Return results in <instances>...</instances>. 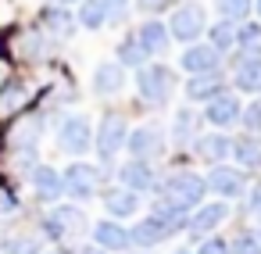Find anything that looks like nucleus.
<instances>
[{"label":"nucleus","instance_id":"f257e3e1","mask_svg":"<svg viewBox=\"0 0 261 254\" xmlns=\"http://www.w3.org/2000/svg\"><path fill=\"white\" fill-rule=\"evenodd\" d=\"M158 197H165L168 204H175L179 211L190 215L193 208H200V204L207 200V183H204V175L193 172V168H172L168 175H161Z\"/></svg>","mask_w":261,"mask_h":254},{"label":"nucleus","instance_id":"f03ea898","mask_svg":"<svg viewBox=\"0 0 261 254\" xmlns=\"http://www.w3.org/2000/svg\"><path fill=\"white\" fill-rule=\"evenodd\" d=\"M133 86H136V93H140L143 104H150V108H168L172 97H175L179 75H175V68H168V65H161V61H147V65L136 68Z\"/></svg>","mask_w":261,"mask_h":254},{"label":"nucleus","instance_id":"7ed1b4c3","mask_svg":"<svg viewBox=\"0 0 261 254\" xmlns=\"http://www.w3.org/2000/svg\"><path fill=\"white\" fill-rule=\"evenodd\" d=\"M125 140H129V122H125V115L115 111V108H108V111L100 115L97 129H93V150H97V158H100L104 168L115 165V158L125 150Z\"/></svg>","mask_w":261,"mask_h":254},{"label":"nucleus","instance_id":"20e7f679","mask_svg":"<svg viewBox=\"0 0 261 254\" xmlns=\"http://www.w3.org/2000/svg\"><path fill=\"white\" fill-rule=\"evenodd\" d=\"M90 225H93V222L86 218V211H83L79 204H54V208L40 218V233H43L47 240H54V243H68V240L90 233Z\"/></svg>","mask_w":261,"mask_h":254},{"label":"nucleus","instance_id":"39448f33","mask_svg":"<svg viewBox=\"0 0 261 254\" xmlns=\"http://www.w3.org/2000/svg\"><path fill=\"white\" fill-rule=\"evenodd\" d=\"M54 140H58V150L68 154V158H83L93 150V125L83 111H72L58 122L54 129Z\"/></svg>","mask_w":261,"mask_h":254},{"label":"nucleus","instance_id":"423d86ee","mask_svg":"<svg viewBox=\"0 0 261 254\" xmlns=\"http://www.w3.org/2000/svg\"><path fill=\"white\" fill-rule=\"evenodd\" d=\"M165 26H168L172 43H186L190 47V43H197L207 33V11H204V4H197V0H186V4L172 8V18Z\"/></svg>","mask_w":261,"mask_h":254},{"label":"nucleus","instance_id":"0eeeda50","mask_svg":"<svg viewBox=\"0 0 261 254\" xmlns=\"http://www.w3.org/2000/svg\"><path fill=\"white\" fill-rule=\"evenodd\" d=\"M61 186H65V197H72V204L93 200V193L100 186V168L90 165V161H72L61 172Z\"/></svg>","mask_w":261,"mask_h":254},{"label":"nucleus","instance_id":"6e6552de","mask_svg":"<svg viewBox=\"0 0 261 254\" xmlns=\"http://www.w3.org/2000/svg\"><path fill=\"white\" fill-rule=\"evenodd\" d=\"M204 183H207V193H215L222 200H240L247 193V172L236 168V165H229V161L211 165L207 175H204Z\"/></svg>","mask_w":261,"mask_h":254},{"label":"nucleus","instance_id":"1a4fd4ad","mask_svg":"<svg viewBox=\"0 0 261 254\" xmlns=\"http://www.w3.org/2000/svg\"><path fill=\"white\" fill-rule=\"evenodd\" d=\"M165 129L158 125V122H147V125H136L133 133H129V140H125V150H129V158H136V161H158L161 154H165Z\"/></svg>","mask_w":261,"mask_h":254},{"label":"nucleus","instance_id":"9d476101","mask_svg":"<svg viewBox=\"0 0 261 254\" xmlns=\"http://www.w3.org/2000/svg\"><path fill=\"white\" fill-rule=\"evenodd\" d=\"M240 115H243V100H240V93H232V90L211 97V100L204 104V111H200V118H204L207 125H215L218 133L240 125Z\"/></svg>","mask_w":261,"mask_h":254},{"label":"nucleus","instance_id":"9b49d317","mask_svg":"<svg viewBox=\"0 0 261 254\" xmlns=\"http://www.w3.org/2000/svg\"><path fill=\"white\" fill-rule=\"evenodd\" d=\"M115 179H118V186H125L133 193H158V183H161L154 161H136V158L122 161L118 172H115Z\"/></svg>","mask_w":261,"mask_h":254},{"label":"nucleus","instance_id":"f8f14e48","mask_svg":"<svg viewBox=\"0 0 261 254\" xmlns=\"http://www.w3.org/2000/svg\"><path fill=\"white\" fill-rule=\"evenodd\" d=\"M229 215H232L229 200H204L200 208L190 211V225H186V233H193L197 240H204V236H211L222 222H229Z\"/></svg>","mask_w":261,"mask_h":254},{"label":"nucleus","instance_id":"ddd939ff","mask_svg":"<svg viewBox=\"0 0 261 254\" xmlns=\"http://www.w3.org/2000/svg\"><path fill=\"white\" fill-rule=\"evenodd\" d=\"M90 236H93V247L108 250V254H125L133 250V240H129V225L115 222V218H100L90 225Z\"/></svg>","mask_w":261,"mask_h":254},{"label":"nucleus","instance_id":"4468645a","mask_svg":"<svg viewBox=\"0 0 261 254\" xmlns=\"http://www.w3.org/2000/svg\"><path fill=\"white\" fill-rule=\"evenodd\" d=\"M179 68L186 75H204V72H222V54L207 43H190L179 54Z\"/></svg>","mask_w":261,"mask_h":254},{"label":"nucleus","instance_id":"2eb2a0df","mask_svg":"<svg viewBox=\"0 0 261 254\" xmlns=\"http://www.w3.org/2000/svg\"><path fill=\"white\" fill-rule=\"evenodd\" d=\"M29 183H33V193L40 204H58L65 197V186H61V172L54 165H33L29 168Z\"/></svg>","mask_w":261,"mask_h":254},{"label":"nucleus","instance_id":"dca6fc26","mask_svg":"<svg viewBox=\"0 0 261 254\" xmlns=\"http://www.w3.org/2000/svg\"><path fill=\"white\" fill-rule=\"evenodd\" d=\"M125 83H129V75H125V68L118 61H100L93 68L90 90H93V97H118L125 90Z\"/></svg>","mask_w":261,"mask_h":254},{"label":"nucleus","instance_id":"f3484780","mask_svg":"<svg viewBox=\"0 0 261 254\" xmlns=\"http://www.w3.org/2000/svg\"><path fill=\"white\" fill-rule=\"evenodd\" d=\"M100 204H104L108 218L125 222V218H133V215L140 211L143 197H140V193H133V190H125V186H111V190H100Z\"/></svg>","mask_w":261,"mask_h":254},{"label":"nucleus","instance_id":"a211bd4d","mask_svg":"<svg viewBox=\"0 0 261 254\" xmlns=\"http://www.w3.org/2000/svg\"><path fill=\"white\" fill-rule=\"evenodd\" d=\"M175 233L161 222V218H154V215H143L136 225H129V240H133V247L136 250H154L158 243H165V240H172Z\"/></svg>","mask_w":261,"mask_h":254},{"label":"nucleus","instance_id":"6ab92c4d","mask_svg":"<svg viewBox=\"0 0 261 254\" xmlns=\"http://www.w3.org/2000/svg\"><path fill=\"white\" fill-rule=\"evenodd\" d=\"M225 90H229V83H225L222 72L190 75V79L182 83V93H186V100H193V104H207L211 97H218V93H225Z\"/></svg>","mask_w":261,"mask_h":254},{"label":"nucleus","instance_id":"aec40b11","mask_svg":"<svg viewBox=\"0 0 261 254\" xmlns=\"http://www.w3.org/2000/svg\"><path fill=\"white\" fill-rule=\"evenodd\" d=\"M232 93H261V58H247L240 54L232 61Z\"/></svg>","mask_w":261,"mask_h":254},{"label":"nucleus","instance_id":"412c9836","mask_svg":"<svg viewBox=\"0 0 261 254\" xmlns=\"http://www.w3.org/2000/svg\"><path fill=\"white\" fill-rule=\"evenodd\" d=\"M136 40H140V47H143L147 58H161V54H168V47H172L168 26L158 22V18H143V26L136 29Z\"/></svg>","mask_w":261,"mask_h":254},{"label":"nucleus","instance_id":"4be33fe9","mask_svg":"<svg viewBox=\"0 0 261 254\" xmlns=\"http://www.w3.org/2000/svg\"><path fill=\"white\" fill-rule=\"evenodd\" d=\"M40 26H43V29H47V36H54V40H72V36H75V29H79L75 15H72L68 8H61V4L43 8V11H40Z\"/></svg>","mask_w":261,"mask_h":254},{"label":"nucleus","instance_id":"5701e85b","mask_svg":"<svg viewBox=\"0 0 261 254\" xmlns=\"http://www.w3.org/2000/svg\"><path fill=\"white\" fill-rule=\"evenodd\" d=\"M193 150H197L200 161L222 165V161L229 158V150H232V136H229V133H200V136L193 140Z\"/></svg>","mask_w":261,"mask_h":254},{"label":"nucleus","instance_id":"b1692460","mask_svg":"<svg viewBox=\"0 0 261 254\" xmlns=\"http://www.w3.org/2000/svg\"><path fill=\"white\" fill-rule=\"evenodd\" d=\"M229 158H232L236 168H243V172L261 168V136H254V133H240V136H232V150H229Z\"/></svg>","mask_w":261,"mask_h":254},{"label":"nucleus","instance_id":"393cba45","mask_svg":"<svg viewBox=\"0 0 261 254\" xmlns=\"http://www.w3.org/2000/svg\"><path fill=\"white\" fill-rule=\"evenodd\" d=\"M200 125H204L200 111L179 108L175 118H172V143H175V147H193V140L200 136Z\"/></svg>","mask_w":261,"mask_h":254},{"label":"nucleus","instance_id":"a878e982","mask_svg":"<svg viewBox=\"0 0 261 254\" xmlns=\"http://www.w3.org/2000/svg\"><path fill=\"white\" fill-rule=\"evenodd\" d=\"M236 54L261 58V22H240L236 26Z\"/></svg>","mask_w":261,"mask_h":254},{"label":"nucleus","instance_id":"bb28decb","mask_svg":"<svg viewBox=\"0 0 261 254\" xmlns=\"http://www.w3.org/2000/svg\"><path fill=\"white\" fill-rule=\"evenodd\" d=\"M207 47H215L218 54H229V50H236V22H225V18H218L215 26H207Z\"/></svg>","mask_w":261,"mask_h":254},{"label":"nucleus","instance_id":"cd10ccee","mask_svg":"<svg viewBox=\"0 0 261 254\" xmlns=\"http://www.w3.org/2000/svg\"><path fill=\"white\" fill-rule=\"evenodd\" d=\"M115 61L129 72V68H140V65H147L150 58L143 54V47H140V40H136V33H129V36H122V43H118V50H115Z\"/></svg>","mask_w":261,"mask_h":254},{"label":"nucleus","instance_id":"c85d7f7f","mask_svg":"<svg viewBox=\"0 0 261 254\" xmlns=\"http://www.w3.org/2000/svg\"><path fill=\"white\" fill-rule=\"evenodd\" d=\"M29 100V90L22 79H0V111H18L22 104Z\"/></svg>","mask_w":261,"mask_h":254},{"label":"nucleus","instance_id":"c756f323","mask_svg":"<svg viewBox=\"0 0 261 254\" xmlns=\"http://www.w3.org/2000/svg\"><path fill=\"white\" fill-rule=\"evenodd\" d=\"M150 215H154V218H161L172 233H182V229L190 225V215H186V211H179L175 204H168L165 197H158V200L150 204Z\"/></svg>","mask_w":261,"mask_h":254},{"label":"nucleus","instance_id":"7c9ffc66","mask_svg":"<svg viewBox=\"0 0 261 254\" xmlns=\"http://www.w3.org/2000/svg\"><path fill=\"white\" fill-rule=\"evenodd\" d=\"M75 22H79V29L97 33V29H104V26H108V11H104L100 0H83L79 11H75Z\"/></svg>","mask_w":261,"mask_h":254},{"label":"nucleus","instance_id":"2f4dec72","mask_svg":"<svg viewBox=\"0 0 261 254\" xmlns=\"http://www.w3.org/2000/svg\"><path fill=\"white\" fill-rule=\"evenodd\" d=\"M0 250L4 254H43V240L36 233H11V236H4Z\"/></svg>","mask_w":261,"mask_h":254},{"label":"nucleus","instance_id":"473e14b6","mask_svg":"<svg viewBox=\"0 0 261 254\" xmlns=\"http://www.w3.org/2000/svg\"><path fill=\"white\" fill-rule=\"evenodd\" d=\"M215 11L225 18V22H247L250 11H254V0H215Z\"/></svg>","mask_w":261,"mask_h":254},{"label":"nucleus","instance_id":"72a5a7b5","mask_svg":"<svg viewBox=\"0 0 261 254\" xmlns=\"http://www.w3.org/2000/svg\"><path fill=\"white\" fill-rule=\"evenodd\" d=\"M229 254H261V229H240L229 240Z\"/></svg>","mask_w":261,"mask_h":254},{"label":"nucleus","instance_id":"f704fd0d","mask_svg":"<svg viewBox=\"0 0 261 254\" xmlns=\"http://www.w3.org/2000/svg\"><path fill=\"white\" fill-rule=\"evenodd\" d=\"M193 254H229V240H222V236H204L200 243H197V250Z\"/></svg>","mask_w":261,"mask_h":254},{"label":"nucleus","instance_id":"c9c22d12","mask_svg":"<svg viewBox=\"0 0 261 254\" xmlns=\"http://www.w3.org/2000/svg\"><path fill=\"white\" fill-rule=\"evenodd\" d=\"M133 4H136V11H140V15L158 18L161 11H168V8H172V0H133Z\"/></svg>","mask_w":261,"mask_h":254},{"label":"nucleus","instance_id":"e433bc0d","mask_svg":"<svg viewBox=\"0 0 261 254\" xmlns=\"http://www.w3.org/2000/svg\"><path fill=\"white\" fill-rule=\"evenodd\" d=\"M100 4H104V11H108V26H115V22L125 18V11H129L133 0H100Z\"/></svg>","mask_w":261,"mask_h":254},{"label":"nucleus","instance_id":"4c0bfd02","mask_svg":"<svg viewBox=\"0 0 261 254\" xmlns=\"http://www.w3.org/2000/svg\"><path fill=\"white\" fill-rule=\"evenodd\" d=\"M247 211L254 215V218H261V183H254V186H247Z\"/></svg>","mask_w":261,"mask_h":254},{"label":"nucleus","instance_id":"58836bf2","mask_svg":"<svg viewBox=\"0 0 261 254\" xmlns=\"http://www.w3.org/2000/svg\"><path fill=\"white\" fill-rule=\"evenodd\" d=\"M22 54H25V58H40V54H43V36H40V33H29L25 43H22Z\"/></svg>","mask_w":261,"mask_h":254},{"label":"nucleus","instance_id":"ea45409f","mask_svg":"<svg viewBox=\"0 0 261 254\" xmlns=\"http://www.w3.org/2000/svg\"><path fill=\"white\" fill-rule=\"evenodd\" d=\"M15 211H18V197L8 186H0V215H15Z\"/></svg>","mask_w":261,"mask_h":254},{"label":"nucleus","instance_id":"a19ab883","mask_svg":"<svg viewBox=\"0 0 261 254\" xmlns=\"http://www.w3.org/2000/svg\"><path fill=\"white\" fill-rule=\"evenodd\" d=\"M75 254H108V250H100V247H93V243H90V247H79Z\"/></svg>","mask_w":261,"mask_h":254},{"label":"nucleus","instance_id":"79ce46f5","mask_svg":"<svg viewBox=\"0 0 261 254\" xmlns=\"http://www.w3.org/2000/svg\"><path fill=\"white\" fill-rule=\"evenodd\" d=\"M58 4H61V8H68V4H83V0H58Z\"/></svg>","mask_w":261,"mask_h":254},{"label":"nucleus","instance_id":"37998d69","mask_svg":"<svg viewBox=\"0 0 261 254\" xmlns=\"http://www.w3.org/2000/svg\"><path fill=\"white\" fill-rule=\"evenodd\" d=\"M172 254H193V250H190V247H179V250H172Z\"/></svg>","mask_w":261,"mask_h":254},{"label":"nucleus","instance_id":"c03bdc74","mask_svg":"<svg viewBox=\"0 0 261 254\" xmlns=\"http://www.w3.org/2000/svg\"><path fill=\"white\" fill-rule=\"evenodd\" d=\"M254 11H257V18H261V0H254Z\"/></svg>","mask_w":261,"mask_h":254},{"label":"nucleus","instance_id":"a18cd8bd","mask_svg":"<svg viewBox=\"0 0 261 254\" xmlns=\"http://www.w3.org/2000/svg\"><path fill=\"white\" fill-rule=\"evenodd\" d=\"M43 254H61V250H43Z\"/></svg>","mask_w":261,"mask_h":254},{"label":"nucleus","instance_id":"49530a36","mask_svg":"<svg viewBox=\"0 0 261 254\" xmlns=\"http://www.w3.org/2000/svg\"><path fill=\"white\" fill-rule=\"evenodd\" d=\"M136 254H150V250H136Z\"/></svg>","mask_w":261,"mask_h":254}]
</instances>
